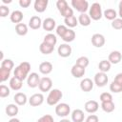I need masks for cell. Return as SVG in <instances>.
I'll list each match as a JSON object with an SVG mask.
<instances>
[{
  "instance_id": "1",
  "label": "cell",
  "mask_w": 122,
  "mask_h": 122,
  "mask_svg": "<svg viewBox=\"0 0 122 122\" xmlns=\"http://www.w3.org/2000/svg\"><path fill=\"white\" fill-rule=\"evenodd\" d=\"M30 71V64L29 62H22L19 64V66L15 67L14 71H13V74L15 77H17L18 79L24 81L29 75V72Z\"/></svg>"
},
{
  "instance_id": "2",
  "label": "cell",
  "mask_w": 122,
  "mask_h": 122,
  "mask_svg": "<svg viewBox=\"0 0 122 122\" xmlns=\"http://www.w3.org/2000/svg\"><path fill=\"white\" fill-rule=\"evenodd\" d=\"M89 15H90L91 19H92L94 21L100 20L102 15H103L101 5L99 3H97V2L92 4V6H91V8L89 10Z\"/></svg>"
},
{
  "instance_id": "3",
  "label": "cell",
  "mask_w": 122,
  "mask_h": 122,
  "mask_svg": "<svg viewBox=\"0 0 122 122\" xmlns=\"http://www.w3.org/2000/svg\"><path fill=\"white\" fill-rule=\"evenodd\" d=\"M63 96V93L60 90L58 89H53L51 90L50 92H49V95L47 97V103L48 105L50 106H53V105H56L59 100L62 98Z\"/></svg>"
},
{
  "instance_id": "4",
  "label": "cell",
  "mask_w": 122,
  "mask_h": 122,
  "mask_svg": "<svg viewBox=\"0 0 122 122\" xmlns=\"http://www.w3.org/2000/svg\"><path fill=\"white\" fill-rule=\"evenodd\" d=\"M71 6L79 12L85 13L89 9V3L86 0H71Z\"/></svg>"
},
{
  "instance_id": "5",
  "label": "cell",
  "mask_w": 122,
  "mask_h": 122,
  "mask_svg": "<svg viewBox=\"0 0 122 122\" xmlns=\"http://www.w3.org/2000/svg\"><path fill=\"white\" fill-rule=\"evenodd\" d=\"M71 112V107L67 103H59L55 107V113L60 117H66Z\"/></svg>"
},
{
  "instance_id": "6",
  "label": "cell",
  "mask_w": 122,
  "mask_h": 122,
  "mask_svg": "<svg viewBox=\"0 0 122 122\" xmlns=\"http://www.w3.org/2000/svg\"><path fill=\"white\" fill-rule=\"evenodd\" d=\"M108 76L105 72H97L95 75H94V84L97 86V87H104L106 86V84L108 83Z\"/></svg>"
},
{
  "instance_id": "7",
  "label": "cell",
  "mask_w": 122,
  "mask_h": 122,
  "mask_svg": "<svg viewBox=\"0 0 122 122\" xmlns=\"http://www.w3.org/2000/svg\"><path fill=\"white\" fill-rule=\"evenodd\" d=\"M52 87V81L50 77H42L40 79V83H39V90L43 92H49L51 91Z\"/></svg>"
},
{
  "instance_id": "8",
  "label": "cell",
  "mask_w": 122,
  "mask_h": 122,
  "mask_svg": "<svg viewBox=\"0 0 122 122\" xmlns=\"http://www.w3.org/2000/svg\"><path fill=\"white\" fill-rule=\"evenodd\" d=\"M40 77L36 72H31L30 74H29L28 78H27V84L30 88H36L39 86L40 83Z\"/></svg>"
},
{
  "instance_id": "9",
  "label": "cell",
  "mask_w": 122,
  "mask_h": 122,
  "mask_svg": "<svg viewBox=\"0 0 122 122\" xmlns=\"http://www.w3.org/2000/svg\"><path fill=\"white\" fill-rule=\"evenodd\" d=\"M43 102H44V95L42 93H34L29 99V103L32 107L40 106L42 105Z\"/></svg>"
},
{
  "instance_id": "10",
  "label": "cell",
  "mask_w": 122,
  "mask_h": 122,
  "mask_svg": "<svg viewBox=\"0 0 122 122\" xmlns=\"http://www.w3.org/2000/svg\"><path fill=\"white\" fill-rule=\"evenodd\" d=\"M92 44L96 48H101L105 44V37L101 33H94L92 36Z\"/></svg>"
},
{
  "instance_id": "11",
  "label": "cell",
  "mask_w": 122,
  "mask_h": 122,
  "mask_svg": "<svg viewBox=\"0 0 122 122\" xmlns=\"http://www.w3.org/2000/svg\"><path fill=\"white\" fill-rule=\"evenodd\" d=\"M57 52L61 57H69L71 54V47L69 44H61L57 49Z\"/></svg>"
},
{
  "instance_id": "12",
  "label": "cell",
  "mask_w": 122,
  "mask_h": 122,
  "mask_svg": "<svg viewBox=\"0 0 122 122\" xmlns=\"http://www.w3.org/2000/svg\"><path fill=\"white\" fill-rule=\"evenodd\" d=\"M85 111L89 113H94L95 112H97L98 108H99V104L95 101V100H89L85 103Z\"/></svg>"
},
{
  "instance_id": "13",
  "label": "cell",
  "mask_w": 122,
  "mask_h": 122,
  "mask_svg": "<svg viewBox=\"0 0 122 122\" xmlns=\"http://www.w3.org/2000/svg\"><path fill=\"white\" fill-rule=\"evenodd\" d=\"M55 26H56L55 20L52 19V18H51V17L46 18V19L43 21V23H42L43 29H44L45 30H47V31H51V30H53L54 28H55Z\"/></svg>"
},
{
  "instance_id": "14",
  "label": "cell",
  "mask_w": 122,
  "mask_h": 122,
  "mask_svg": "<svg viewBox=\"0 0 122 122\" xmlns=\"http://www.w3.org/2000/svg\"><path fill=\"white\" fill-rule=\"evenodd\" d=\"M93 88V82L92 81V79L90 78H84L81 80L80 82V89L83 91V92H91Z\"/></svg>"
},
{
  "instance_id": "15",
  "label": "cell",
  "mask_w": 122,
  "mask_h": 122,
  "mask_svg": "<svg viewBox=\"0 0 122 122\" xmlns=\"http://www.w3.org/2000/svg\"><path fill=\"white\" fill-rule=\"evenodd\" d=\"M42 20L39 16H36V15H33L30 17V21H29V27L32 30H38L41 26H42Z\"/></svg>"
},
{
  "instance_id": "16",
  "label": "cell",
  "mask_w": 122,
  "mask_h": 122,
  "mask_svg": "<svg viewBox=\"0 0 122 122\" xmlns=\"http://www.w3.org/2000/svg\"><path fill=\"white\" fill-rule=\"evenodd\" d=\"M71 74H72L73 77H75V78H81L82 76H84L86 71H85V68H82V67L74 64L72 66L71 70Z\"/></svg>"
},
{
  "instance_id": "17",
  "label": "cell",
  "mask_w": 122,
  "mask_h": 122,
  "mask_svg": "<svg viewBox=\"0 0 122 122\" xmlns=\"http://www.w3.org/2000/svg\"><path fill=\"white\" fill-rule=\"evenodd\" d=\"M48 0H35L34 2V10L37 12H44L48 7Z\"/></svg>"
},
{
  "instance_id": "18",
  "label": "cell",
  "mask_w": 122,
  "mask_h": 122,
  "mask_svg": "<svg viewBox=\"0 0 122 122\" xmlns=\"http://www.w3.org/2000/svg\"><path fill=\"white\" fill-rule=\"evenodd\" d=\"M122 59V54L118 51H113L109 54L108 60L110 61L111 64H118Z\"/></svg>"
},
{
  "instance_id": "19",
  "label": "cell",
  "mask_w": 122,
  "mask_h": 122,
  "mask_svg": "<svg viewBox=\"0 0 122 122\" xmlns=\"http://www.w3.org/2000/svg\"><path fill=\"white\" fill-rule=\"evenodd\" d=\"M51 71H52V64L51 62L45 61L39 65V71L42 74H49L51 72Z\"/></svg>"
},
{
  "instance_id": "20",
  "label": "cell",
  "mask_w": 122,
  "mask_h": 122,
  "mask_svg": "<svg viewBox=\"0 0 122 122\" xmlns=\"http://www.w3.org/2000/svg\"><path fill=\"white\" fill-rule=\"evenodd\" d=\"M23 86V81L18 79L17 77L15 76H12L10 79V87L11 90L13 91H19Z\"/></svg>"
},
{
  "instance_id": "21",
  "label": "cell",
  "mask_w": 122,
  "mask_h": 122,
  "mask_svg": "<svg viewBox=\"0 0 122 122\" xmlns=\"http://www.w3.org/2000/svg\"><path fill=\"white\" fill-rule=\"evenodd\" d=\"M84 112L82 110L80 109H76L74 111H72L71 112V120L73 122H83L84 121Z\"/></svg>"
},
{
  "instance_id": "22",
  "label": "cell",
  "mask_w": 122,
  "mask_h": 122,
  "mask_svg": "<svg viewBox=\"0 0 122 122\" xmlns=\"http://www.w3.org/2000/svg\"><path fill=\"white\" fill-rule=\"evenodd\" d=\"M10 21L12 23H16V25L21 23V21L23 20L22 11L21 10H13L10 15Z\"/></svg>"
},
{
  "instance_id": "23",
  "label": "cell",
  "mask_w": 122,
  "mask_h": 122,
  "mask_svg": "<svg viewBox=\"0 0 122 122\" xmlns=\"http://www.w3.org/2000/svg\"><path fill=\"white\" fill-rule=\"evenodd\" d=\"M13 100L15 101V103L19 106H23L27 103L28 101V98H27V95L23 92H17L15 93V95L13 96Z\"/></svg>"
},
{
  "instance_id": "24",
  "label": "cell",
  "mask_w": 122,
  "mask_h": 122,
  "mask_svg": "<svg viewBox=\"0 0 122 122\" xmlns=\"http://www.w3.org/2000/svg\"><path fill=\"white\" fill-rule=\"evenodd\" d=\"M18 112H19V109L15 104H9L6 107V113L8 114V116L13 117L18 113Z\"/></svg>"
},
{
  "instance_id": "25",
  "label": "cell",
  "mask_w": 122,
  "mask_h": 122,
  "mask_svg": "<svg viewBox=\"0 0 122 122\" xmlns=\"http://www.w3.org/2000/svg\"><path fill=\"white\" fill-rule=\"evenodd\" d=\"M39 50H40L41 53H43V54H50V53H51L53 51L54 47L51 46V45H49V44H47L45 42H42L40 44V46H39Z\"/></svg>"
},
{
  "instance_id": "26",
  "label": "cell",
  "mask_w": 122,
  "mask_h": 122,
  "mask_svg": "<svg viewBox=\"0 0 122 122\" xmlns=\"http://www.w3.org/2000/svg\"><path fill=\"white\" fill-rule=\"evenodd\" d=\"M78 23L83 26V27H87L91 24V17L89 14L87 13H81L78 17Z\"/></svg>"
},
{
  "instance_id": "27",
  "label": "cell",
  "mask_w": 122,
  "mask_h": 122,
  "mask_svg": "<svg viewBox=\"0 0 122 122\" xmlns=\"http://www.w3.org/2000/svg\"><path fill=\"white\" fill-rule=\"evenodd\" d=\"M103 15L105 16L106 19L111 20V21H113L114 19H116L117 12H116V10H113V9H107L106 10H104Z\"/></svg>"
},
{
  "instance_id": "28",
  "label": "cell",
  "mask_w": 122,
  "mask_h": 122,
  "mask_svg": "<svg viewBox=\"0 0 122 122\" xmlns=\"http://www.w3.org/2000/svg\"><path fill=\"white\" fill-rule=\"evenodd\" d=\"M15 31L18 35H26L28 33V26L24 23H19L15 26Z\"/></svg>"
},
{
  "instance_id": "29",
  "label": "cell",
  "mask_w": 122,
  "mask_h": 122,
  "mask_svg": "<svg viewBox=\"0 0 122 122\" xmlns=\"http://www.w3.org/2000/svg\"><path fill=\"white\" fill-rule=\"evenodd\" d=\"M64 23L66 26H68L69 28H74L78 25V19L72 15L71 17H68V18H64Z\"/></svg>"
},
{
  "instance_id": "30",
  "label": "cell",
  "mask_w": 122,
  "mask_h": 122,
  "mask_svg": "<svg viewBox=\"0 0 122 122\" xmlns=\"http://www.w3.org/2000/svg\"><path fill=\"white\" fill-rule=\"evenodd\" d=\"M75 38V32L74 30H71V29H68L67 32L64 34V36L62 37V40L67 42V43H70V42H72Z\"/></svg>"
},
{
  "instance_id": "31",
  "label": "cell",
  "mask_w": 122,
  "mask_h": 122,
  "mask_svg": "<svg viewBox=\"0 0 122 122\" xmlns=\"http://www.w3.org/2000/svg\"><path fill=\"white\" fill-rule=\"evenodd\" d=\"M45 43L51 45V46H55V44L57 43V38H56V35L55 34H52V33H48L47 35H45L44 37V41Z\"/></svg>"
},
{
  "instance_id": "32",
  "label": "cell",
  "mask_w": 122,
  "mask_h": 122,
  "mask_svg": "<svg viewBox=\"0 0 122 122\" xmlns=\"http://www.w3.org/2000/svg\"><path fill=\"white\" fill-rule=\"evenodd\" d=\"M111 63H110V61L109 60H101L100 62H99V64H98V68H99V71H101V72H107V71H110V69H111Z\"/></svg>"
},
{
  "instance_id": "33",
  "label": "cell",
  "mask_w": 122,
  "mask_h": 122,
  "mask_svg": "<svg viewBox=\"0 0 122 122\" xmlns=\"http://www.w3.org/2000/svg\"><path fill=\"white\" fill-rule=\"evenodd\" d=\"M101 108L105 112H112L114 111L115 106L112 101L110 102H101Z\"/></svg>"
},
{
  "instance_id": "34",
  "label": "cell",
  "mask_w": 122,
  "mask_h": 122,
  "mask_svg": "<svg viewBox=\"0 0 122 122\" xmlns=\"http://www.w3.org/2000/svg\"><path fill=\"white\" fill-rule=\"evenodd\" d=\"M89 63H90L89 58L86 57V56H80V57H78L76 59V62H75L76 65H78V66H80L82 68H85V69L89 66Z\"/></svg>"
},
{
  "instance_id": "35",
  "label": "cell",
  "mask_w": 122,
  "mask_h": 122,
  "mask_svg": "<svg viewBox=\"0 0 122 122\" xmlns=\"http://www.w3.org/2000/svg\"><path fill=\"white\" fill-rule=\"evenodd\" d=\"M13 67H14V63L10 59H4L1 62V68H4L8 71H11L13 69Z\"/></svg>"
},
{
  "instance_id": "36",
  "label": "cell",
  "mask_w": 122,
  "mask_h": 122,
  "mask_svg": "<svg viewBox=\"0 0 122 122\" xmlns=\"http://www.w3.org/2000/svg\"><path fill=\"white\" fill-rule=\"evenodd\" d=\"M10 75V71H8L4 68H0V81L1 82L7 81Z\"/></svg>"
},
{
  "instance_id": "37",
  "label": "cell",
  "mask_w": 122,
  "mask_h": 122,
  "mask_svg": "<svg viewBox=\"0 0 122 122\" xmlns=\"http://www.w3.org/2000/svg\"><path fill=\"white\" fill-rule=\"evenodd\" d=\"M110 90H111V92H115V93L121 92H122V85H120V84H118V83L112 81V82L111 83V85H110Z\"/></svg>"
},
{
  "instance_id": "38",
  "label": "cell",
  "mask_w": 122,
  "mask_h": 122,
  "mask_svg": "<svg viewBox=\"0 0 122 122\" xmlns=\"http://www.w3.org/2000/svg\"><path fill=\"white\" fill-rule=\"evenodd\" d=\"M10 93V89H9L6 85H1V86H0V97L5 98V97L9 96Z\"/></svg>"
},
{
  "instance_id": "39",
  "label": "cell",
  "mask_w": 122,
  "mask_h": 122,
  "mask_svg": "<svg viewBox=\"0 0 122 122\" xmlns=\"http://www.w3.org/2000/svg\"><path fill=\"white\" fill-rule=\"evenodd\" d=\"M67 30H68V28L65 25H59L56 28V34L62 38L64 36V34L67 32Z\"/></svg>"
},
{
  "instance_id": "40",
  "label": "cell",
  "mask_w": 122,
  "mask_h": 122,
  "mask_svg": "<svg viewBox=\"0 0 122 122\" xmlns=\"http://www.w3.org/2000/svg\"><path fill=\"white\" fill-rule=\"evenodd\" d=\"M100 101L101 102H110L112 101V95L110 92H102L100 94Z\"/></svg>"
},
{
  "instance_id": "41",
  "label": "cell",
  "mask_w": 122,
  "mask_h": 122,
  "mask_svg": "<svg viewBox=\"0 0 122 122\" xmlns=\"http://www.w3.org/2000/svg\"><path fill=\"white\" fill-rule=\"evenodd\" d=\"M60 13H61V15H62L64 18H68V17H71V16L73 15V10H72L71 8L68 7V8H66L65 10H63L62 11H60Z\"/></svg>"
},
{
  "instance_id": "42",
  "label": "cell",
  "mask_w": 122,
  "mask_h": 122,
  "mask_svg": "<svg viewBox=\"0 0 122 122\" xmlns=\"http://www.w3.org/2000/svg\"><path fill=\"white\" fill-rule=\"evenodd\" d=\"M56 7H57V9H58V10H59V12H60V11H62L63 10H65L66 8H68L69 5H68L67 1H65V0H58V1L56 2Z\"/></svg>"
},
{
  "instance_id": "43",
  "label": "cell",
  "mask_w": 122,
  "mask_h": 122,
  "mask_svg": "<svg viewBox=\"0 0 122 122\" xmlns=\"http://www.w3.org/2000/svg\"><path fill=\"white\" fill-rule=\"evenodd\" d=\"M112 27L114 30H121L122 29V19L116 18L113 21H112Z\"/></svg>"
},
{
  "instance_id": "44",
  "label": "cell",
  "mask_w": 122,
  "mask_h": 122,
  "mask_svg": "<svg viewBox=\"0 0 122 122\" xmlns=\"http://www.w3.org/2000/svg\"><path fill=\"white\" fill-rule=\"evenodd\" d=\"M9 13H10V9L7 6L5 5L0 6V16L1 17H6L9 15Z\"/></svg>"
},
{
  "instance_id": "45",
  "label": "cell",
  "mask_w": 122,
  "mask_h": 122,
  "mask_svg": "<svg viewBox=\"0 0 122 122\" xmlns=\"http://www.w3.org/2000/svg\"><path fill=\"white\" fill-rule=\"evenodd\" d=\"M37 122H54V120H53V117L51 114H45V115L41 116L37 120Z\"/></svg>"
},
{
  "instance_id": "46",
  "label": "cell",
  "mask_w": 122,
  "mask_h": 122,
  "mask_svg": "<svg viewBox=\"0 0 122 122\" xmlns=\"http://www.w3.org/2000/svg\"><path fill=\"white\" fill-rule=\"evenodd\" d=\"M86 122H99V118L95 114H91L86 118Z\"/></svg>"
},
{
  "instance_id": "47",
  "label": "cell",
  "mask_w": 122,
  "mask_h": 122,
  "mask_svg": "<svg viewBox=\"0 0 122 122\" xmlns=\"http://www.w3.org/2000/svg\"><path fill=\"white\" fill-rule=\"evenodd\" d=\"M31 1L30 0H19V5L22 8H28L30 5Z\"/></svg>"
},
{
  "instance_id": "48",
  "label": "cell",
  "mask_w": 122,
  "mask_h": 122,
  "mask_svg": "<svg viewBox=\"0 0 122 122\" xmlns=\"http://www.w3.org/2000/svg\"><path fill=\"white\" fill-rule=\"evenodd\" d=\"M113 81L116 82V83H118V84H120V85H122V72L117 73L116 76L114 77V80Z\"/></svg>"
},
{
  "instance_id": "49",
  "label": "cell",
  "mask_w": 122,
  "mask_h": 122,
  "mask_svg": "<svg viewBox=\"0 0 122 122\" xmlns=\"http://www.w3.org/2000/svg\"><path fill=\"white\" fill-rule=\"evenodd\" d=\"M118 15L122 19V1H120L119 2V5H118Z\"/></svg>"
},
{
  "instance_id": "50",
  "label": "cell",
  "mask_w": 122,
  "mask_h": 122,
  "mask_svg": "<svg viewBox=\"0 0 122 122\" xmlns=\"http://www.w3.org/2000/svg\"><path fill=\"white\" fill-rule=\"evenodd\" d=\"M9 122H20V120H19V119H17V118H15V117H13V118L10 119V120H9Z\"/></svg>"
},
{
  "instance_id": "51",
  "label": "cell",
  "mask_w": 122,
  "mask_h": 122,
  "mask_svg": "<svg viewBox=\"0 0 122 122\" xmlns=\"http://www.w3.org/2000/svg\"><path fill=\"white\" fill-rule=\"evenodd\" d=\"M2 2H3V3H10L11 0H2Z\"/></svg>"
},
{
  "instance_id": "52",
  "label": "cell",
  "mask_w": 122,
  "mask_h": 122,
  "mask_svg": "<svg viewBox=\"0 0 122 122\" xmlns=\"http://www.w3.org/2000/svg\"><path fill=\"white\" fill-rule=\"evenodd\" d=\"M60 122H71V121H70L69 119H62Z\"/></svg>"
}]
</instances>
